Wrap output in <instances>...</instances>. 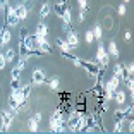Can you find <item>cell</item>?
<instances>
[{"label":"cell","mask_w":134,"mask_h":134,"mask_svg":"<svg viewBox=\"0 0 134 134\" xmlns=\"http://www.w3.org/2000/svg\"><path fill=\"white\" fill-rule=\"evenodd\" d=\"M84 112H77L74 110L69 112V115L65 117V129L71 131V132H81V117H83Z\"/></svg>","instance_id":"obj_1"},{"label":"cell","mask_w":134,"mask_h":134,"mask_svg":"<svg viewBox=\"0 0 134 134\" xmlns=\"http://www.w3.org/2000/svg\"><path fill=\"white\" fill-rule=\"evenodd\" d=\"M14 119H16V114H12L10 110H2L0 112V127L4 129V132L12 127Z\"/></svg>","instance_id":"obj_2"},{"label":"cell","mask_w":134,"mask_h":134,"mask_svg":"<svg viewBox=\"0 0 134 134\" xmlns=\"http://www.w3.org/2000/svg\"><path fill=\"white\" fill-rule=\"evenodd\" d=\"M4 14H5V24H7V28H16V26H19V17H17L16 10H14V5H7Z\"/></svg>","instance_id":"obj_3"},{"label":"cell","mask_w":134,"mask_h":134,"mask_svg":"<svg viewBox=\"0 0 134 134\" xmlns=\"http://www.w3.org/2000/svg\"><path fill=\"white\" fill-rule=\"evenodd\" d=\"M45 83H47V74H45L43 69H41V67L33 69V72H31V84L41 86V84H45Z\"/></svg>","instance_id":"obj_4"},{"label":"cell","mask_w":134,"mask_h":134,"mask_svg":"<svg viewBox=\"0 0 134 134\" xmlns=\"http://www.w3.org/2000/svg\"><path fill=\"white\" fill-rule=\"evenodd\" d=\"M14 10H16L17 17H19V21H26L29 16V9L26 4H23V2H17L16 5H14Z\"/></svg>","instance_id":"obj_5"},{"label":"cell","mask_w":134,"mask_h":134,"mask_svg":"<svg viewBox=\"0 0 134 134\" xmlns=\"http://www.w3.org/2000/svg\"><path fill=\"white\" fill-rule=\"evenodd\" d=\"M55 45H57V48H59V50L62 52L64 55L71 57V59L74 57V55H71V50H72V48H71V45L67 43V41H65L64 38H57V40H55Z\"/></svg>","instance_id":"obj_6"},{"label":"cell","mask_w":134,"mask_h":134,"mask_svg":"<svg viewBox=\"0 0 134 134\" xmlns=\"http://www.w3.org/2000/svg\"><path fill=\"white\" fill-rule=\"evenodd\" d=\"M65 41L71 45L72 50H74V48H77L79 47V36H77V33H76L74 29H69V31L65 33Z\"/></svg>","instance_id":"obj_7"},{"label":"cell","mask_w":134,"mask_h":134,"mask_svg":"<svg viewBox=\"0 0 134 134\" xmlns=\"http://www.w3.org/2000/svg\"><path fill=\"white\" fill-rule=\"evenodd\" d=\"M9 98H12V100H14V102H16L19 107L23 105L24 102H26V98H24L23 90H21V88H17V90H10V96H9Z\"/></svg>","instance_id":"obj_8"},{"label":"cell","mask_w":134,"mask_h":134,"mask_svg":"<svg viewBox=\"0 0 134 134\" xmlns=\"http://www.w3.org/2000/svg\"><path fill=\"white\" fill-rule=\"evenodd\" d=\"M112 102H115L119 107H122L124 103H126V91L117 88V90L114 91V98H112Z\"/></svg>","instance_id":"obj_9"},{"label":"cell","mask_w":134,"mask_h":134,"mask_svg":"<svg viewBox=\"0 0 134 134\" xmlns=\"http://www.w3.org/2000/svg\"><path fill=\"white\" fill-rule=\"evenodd\" d=\"M105 48H107V53L110 55V59H115V60L119 59V47L115 43V40H112L110 43H108V47H105Z\"/></svg>","instance_id":"obj_10"},{"label":"cell","mask_w":134,"mask_h":134,"mask_svg":"<svg viewBox=\"0 0 134 134\" xmlns=\"http://www.w3.org/2000/svg\"><path fill=\"white\" fill-rule=\"evenodd\" d=\"M50 12H52V5L48 4V2H43V4H41V7H40V19H41V21L48 19Z\"/></svg>","instance_id":"obj_11"},{"label":"cell","mask_w":134,"mask_h":134,"mask_svg":"<svg viewBox=\"0 0 134 134\" xmlns=\"http://www.w3.org/2000/svg\"><path fill=\"white\" fill-rule=\"evenodd\" d=\"M35 35L36 36H48V26L45 21H40L36 24V29H35Z\"/></svg>","instance_id":"obj_12"},{"label":"cell","mask_w":134,"mask_h":134,"mask_svg":"<svg viewBox=\"0 0 134 134\" xmlns=\"http://www.w3.org/2000/svg\"><path fill=\"white\" fill-rule=\"evenodd\" d=\"M60 19H62L64 24H71V23H72V10H71V5H69V4L65 5V9H64Z\"/></svg>","instance_id":"obj_13"},{"label":"cell","mask_w":134,"mask_h":134,"mask_svg":"<svg viewBox=\"0 0 134 134\" xmlns=\"http://www.w3.org/2000/svg\"><path fill=\"white\" fill-rule=\"evenodd\" d=\"M2 53H4V57H5V60H7V64L9 62H12V60L17 57V52L14 50V48H10V47H7V48H2Z\"/></svg>","instance_id":"obj_14"},{"label":"cell","mask_w":134,"mask_h":134,"mask_svg":"<svg viewBox=\"0 0 134 134\" xmlns=\"http://www.w3.org/2000/svg\"><path fill=\"white\" fill-rule=\"evenodd\" d=\"M29 59H31V53H26V55H23V57L19 59V62L16 64V67L19 69L21 72H23L24 69H26V65H28V60H29Z\"/></svg>","instance_id":"obj_15"},{"label":"cell","mask_w":134,"mask_h":134,"mask_svg":"<svg viewBox=\"0 0 134 134\" xmlns=\"http://www.w3.org/2000/svg\"><path fill=\"white\" fill-rule=\"evenodd\" d=\"M28 131H29V132H38V131H40V122L35 120L33 117L28 119Z\"/></svg>","instance_id":"obj_16"},{"label":"cell","mask_w":134,"mask_h":134,"mask_svg":"<svg viewBox=\"0 0 134 134\" xmlns=\"http://www.w3.org/2000/svg\"><path fill=\"white\" fill-rule=\"evenodd\" d=\"M91 31H93V36H95V41H100V40L103 38V28L100 26V24H96Z\"/></svg>","instance_id":"obj_17"},{"label":"cell","mask_w":134,"mask_h":134,"mask_svg":"<svg viewBox=\"0 0 134 134\" xmlns=\"http://www.w3.org/2000/svg\"><path fill=\"white\" fill-rule=\"evenodd\" d=\"M65 5H67V2H65V4L57 2V4L53 5V10H55V14H57V17H59V19H60V16H62V12H64V9H65Z\"/></svg>","instance_id":"obj_18"},{"label":"cell","mask_w":134,"mask_h":134,"mask_svg":"<svg viewBox=\"0 0 134 134\" xmlns=\"http://www.w3.org/2000/svg\"><path fill=\"white\" fill-rule=\"evenodd\" d=\"M59 86H60V79L59 77H53L50 83H48V88H50L52 91H57V90H59Z\"/></svg>","instance_id":"obj_19"},{"label":"cell","mask_w":134,"mask_h":134,"mask_svg":"<svg viewBox=\"0 0 134 134\" xmlns=\"http://www.w3.org/2000/svg\"><path fill=\"white\" fill-rule=\"evenodd\" d=\"M114 74H115V76H119V77L124 74V64H120V62L115 64V65H114Z\"/></svg>","instance_id":"obj_20"},{"label":"cell","mask_w":134,"mask_h":134,"mask_svg":"<svg viewBox=\"0 0 134 134\" xmlns=\"http://www.w3.org/2000/svg\"><path fill=\"white\" fill-rule=\"evenodd\" d=\"M126 119V114H124V108H117L114 112V120H124Z\"/></svg>","instance_id":"obj_21"},{"label":"cell","mask_w":134,"mask_h":134,"mask_svg":"<svg viewBox=\"0 0 134 134\" xmlns=\"http://www.w3.org/2000/svg\"><path fill=\"white\" fill-rule=\"evenodd\" d=\"M21 90H23L24 98L29 100V96H31V84H24V86H21Z\"/></svg>","instance_id":"obj_22"},{"label":"cell","mask_w":134,"mask_h":134,"mask_svg":"<svg viewBox=\"0 0 134 134\" xmlns=\"http://www.w3.org/2000/svg\"><path fill=\"white\" fill-rule=\"evenodd\" d=\"M124 84L127 86V90H129V93H131V98H132V95H134V81H132V77H129L127 81H124Z\"/></svg>","instance_id":"obj_23"},{"label":"cell","mask_w":134,"mask_h":134,"mask_svg":"<svg viewBox=\"0 0 134 134\" xmlns=\"http://www.w3.org/2000/svg\"><path fill=\"white\" fill-rule=\"evenodd\" d=\"M21 88V77H10V90Z\"/></svg>","instance_id":"obj_24"},{"label":"cell","mask_w":134,"mask_h":134,"mask_svg":"<svg viewBox=\"0 0 134 134\" xmlns=\"http://www.w3.org/2000/svg\"><path fill=\"white\" fill-rule=\"evenodd\" d=\"M84 41H86L88 45L95 43V36H93V31H86V33H84Z\"/></svg>","instance_id":"obj_25"},{"label":"cell","mask_w":134,"mask_h":134,"mask_svg":"<svg viewBox=\"0 0 134 134\" xmlns=\"http://www.w3.org/2000/svg\"><path fill=\"white\" fill-rule=\"evenodd\" d=\"M126 12H127V7H126V4L122 2V4H120V5L117 7V14H119L120 17H122V16H126Z\"/></svg>","instance_id":"obj_26"},{"label":"cell","mask_w":134,"mask_h":134,"mask_svg":"<svg viewBox=\"0 0 134 134\" xmlns=\"http://www.w3.org/2000/svg\"><path fill=\"white\" fill-rule=\"evenodd\" d=\"M5 65H7V60H5L4 53H2V50H0V71H4Z\"/></svg>","instance_id":"obj_27"},{"label":"cell","mask_w":134,"mask_h":134,"mask_svg":"<svg viewBox=\"0 0 134 134\" xmlns=\"http://www.w3.org/2000/svg\"><path fill=\"white\" fill-rule=\"evenodd\" d=\"M19 69H17V67L16 65H14V67H12V71H10V77H21V74H19Z\"/></svg>","instance_id":"obj_28"},{"label":"cell","mask_w":134,"mask_h":134,"mask_svg":"<svg viewBox=\"0 0 134 134\" xmlns=\"http://www.w3.org/2000/svg\"><path fill=\"white\" fill-rule=\"evenodd\" d=\"M33 119L38 120V122H41V120H43V114H41V112H36V114L33 115Z\"/></svg>","instance_id":"obj_29"},{"label":"cell","mask_w":134,"mask_h":134,"mask_svg":"<svg viewBox=\"0 0 134 134\" xmlns=\"http://www.w3.org/2000/svg\"><path fill=\"white\" fill-rule=\"evenodd\" d=\"M79 9H88V0H77Z\"/></svg>","instance_id":"obj_30"},{"label":"cell","mask_w":134,"mask_h":134,"mask_svg":"<svg viewBox=\"0 0 134 134\" xmlns=\"http://www.w3.org/2000/svg\"><path fill=\"white\" fill-rule=\"evenodd\" d=\"M102 110L103 112L108 110V102H107V100H102Z\"/></svg>","instance_id":"obj_31"},{"label":"cell","mask_w":134,"mask_h":134,"mask_svg":"<svg viewBox=\"0 0 134 134\" xmlns=\"http://www.w3.org/2000/svg\"><path fill=\"white\" fill-rule=\"evenodd\" d=\"M124 38H126V41H129V40L132 38V33H131V29H127V31H126V35H124Z\"/></svg>","instance_id":"obj_32"},{"label":"cell","mask_w":134,"mask_h":134,"mask_svg":"<svg viewBox=\"0 0 134 134\" xmlns=\"http://www.w3.org/2000/svg\"><path fill=\"white\" fill-rule=\"evenodd\" d=\"M0 5H4V7H7V5H9V0H0Z\"/></svg>","instance_id":"obj_33"},{"label":"cell","mask_w":134,"mask_h":134,"mask_svg":"<svg viewBox=\"0 0 134 134\" xmlns=\"http://www.w3.org/2000/svg\"><path fill=\"white\" fill-rule=\"evenodd\" d=\"M4 12H5V7H4V5H0V17L4 16Z\"/></svg>","instance_id":"obj_34"},{"label":"cell","mask_w":134,"mask_h":134,"mask_svg":"<svg viewBox=\"0 0 134 134\" xmlns=\"http://www.w3.org/2000/svg\"><path fill=\"white\" fill-rule=\"evenodd\" d=\"M122 2H124V4H129V2H131V0H122Z\"/></svg>","instance_id":"obj_35"}]
</instances>
